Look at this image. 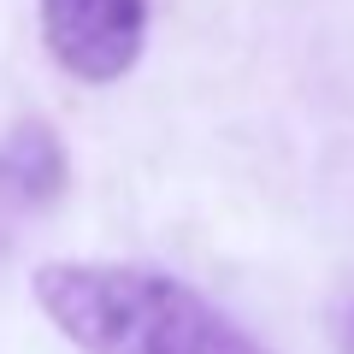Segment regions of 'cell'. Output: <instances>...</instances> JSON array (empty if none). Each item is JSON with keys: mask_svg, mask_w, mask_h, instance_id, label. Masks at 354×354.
Returning a JSON list of instances; mask_svg holds the SVG:
<instances>
[{"mask_svg": "<svg viewBox=\"0 0 354 354\" xmlns=\"http://www.w3.org/2000/svg\"><path fill=\"white\" fill-rule=\"evenodd\" d=\"M337 342H342V354H354V301L342 307V319H337Z\"/></svg>", "mask_w": 354, "mask_h": 354, "instance_id": "obj_3", "label": "cell"}, {"mask_svg": "<svg viewBox=\"0 0 354 354\" xmlns=\"http://www.w3.org/2000/svg\"><path fill=\"white\" fill-rule=\"evenodd\" d=\"M41 41L77 83H118L142 59L148 0H41Z\"/></svg>", "mask_w": 354, "mask_h": 354, "instance_id": "obj_2", "label": "cell"}, {"mask_svg": "<svg viewBox=\"0 0 354 354\" xmlns=\"http://www.w3.org/2000/svg\"><path fill=\"white\" fill-rule=\"evenodd\" d=\"M36 301L83 354H272L160 266L53 260L36 272Z\"/></svg>", "mask_w": 354, "mask_h": 354, "instance_id": "obj_1", "label": "cell"}]
</instances>
